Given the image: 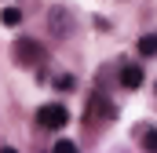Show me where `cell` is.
Here are the masks:
<instances>
[{
    "mask_svg": "<svg viewBox=\"0 0 157 153\" xmlns=\"http://www.w3.org/2000/svg\"><path fill=\"white\" fill-rule=\"evenodd\" d=\"M11 55H15V62H18V66H26V69H29V66L37 69V66H44V58H48V51L40 47L37 40H26V37H18V40H15Z\"/></svg>",
    "mask_w": 157,
    "mask_h": 153,
    "instance_id": "6da1fadb",
    "label": "cell"
},
{
    "mask_svg": "<svg viewBox=\"0 0 157 153\" xmlns=\"http://www.w3.org/2000/svg\"><path fill=\"white\" fill-rule=\"evenodd\" d=\"M37 124H40V128H48V131H59V128L70 124V110L59 106V102H48V106H40V110H37Z\"/></svg>",
    "mask_w": 157,
    "mask_h": 153,
    "instance_id": "7a4b0ae2",
    "label": "cell"
},
{
    "mask_svg": "<svg viewBox=\"0 0 157 153\" xmlns=\"http://www.w3.org/2000/svg\"><path fill=\"white\" fill-rule=\"evenodd\" d=\"M48 26H51V33H59V37H70V33H73V18H70L66 7H51Z\"/></svg>",
    "mask_w": 157,
    "mask_h": 153,
    "instance_id": "3957f363",
    "label": "cell"
},
{
    "mask_svg": "<svg viewBox=\"0 0 157 153\" xmlns=\"http://www.w3.org/2000/svg\"><path fill=\"white\" fill-rule=\"evenodd\" d=\"M121 84H124L128 91H135V88L143 84V66H132V62H128V66L121 69Z\"/></svg>",
    "mask_w": 157,
    "mask_h": 153,
    "instance_id": "277c9868",
    "label": "cell"
},
{
    "mask_svg": "<svg viewBox=\"0 0 157 153\" xmlns=\"http://www.w3.org/2000/svg\"><path fill=\"white\" fill-rule=\"evenodd\" d=\"M139 55H157V37H154V33L139 37Z\"/></svg>",
    "mask_w": 157,
    "mask_h": 153,
    "instance_id": "5b68a950",
    "label": "cell"
},
{
    "mask_svg": "<svg viewBox=\"0 0 157 153\" xmlns=\"http://www.w3.org/2000/svg\"><path fill=\"white\" fill-rule=\"evenodd\" d=\"M0 22H4V26H18V22H22V11H18V7H4V11H0Z\"/></svg>",
    "mask_w": 157,
    "mask_h": 153,
    "instance_id": "8992f818",
    "label": "cell"
},
{
    "mask_svg": "<svg viewBox=\"0 0 157 153\" xmlns=\"http://www.w3.org/2000/svg\"><path fill=\"white\" fill-rule=\"evenodd\" d=\"M143 146L157 153V128H146V131H143Z\"/></svg>",
    "mask_w": 157,
    "mask_h": 153,
    "instance_id": "52a82bcc",
    "label": "cell"
},
{
    "mask_svg": "<svg viewBox=\"0 0 157 153\" xmlns=\"http://www.w3.org/2000/svg\"><path fill=\"white\" fill-rule=\"evenodd\" d=\"M73 84H77V80H73V76H70V73L55 76V88H62V91H73Z\"/></svg>",
    "mask_w": 157,
    "mask_h": 153,
    "instance_id": "ba28073f",
    "label": "cell"
},
{
    "mask_svg": "<svg viewBox=\"0 0 157 153\" xmlns=\"http://www.w3.org/2000/svg\"><path fill=\"white\" fill-rule=\"evenodd\" d=\"M77 150V142H70V139H59L55 142V153H73Z\"/></svg>",
    "mask_w": 157,
    "mask_h": 153,
    "instance_id": "9c48e42d",
    "label": "cell"
}]
</instances>
